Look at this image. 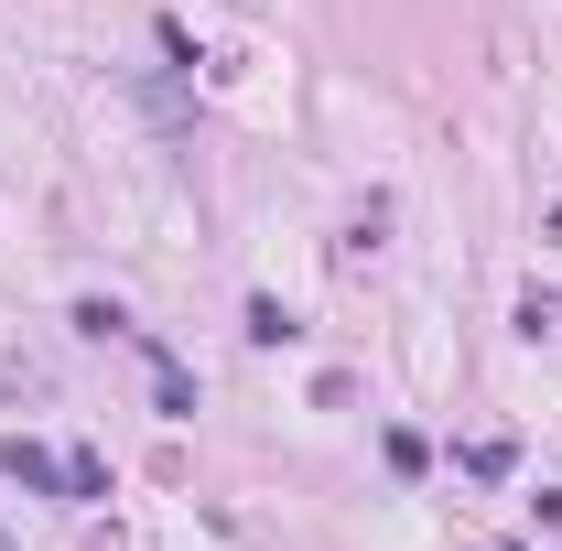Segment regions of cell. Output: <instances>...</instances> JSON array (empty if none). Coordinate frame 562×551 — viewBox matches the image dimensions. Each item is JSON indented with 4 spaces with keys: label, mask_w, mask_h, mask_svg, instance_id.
Here are the masks:
<instances>
[{
    "label": "cell",
    "mask_w": 562,
    "mask_h": 551,
    "mask_svg": "<svg viewBox=\"0 0 562 551\" xmlns=\"http://www.w3.org/2000/svg\"><path fill=\"white\" fill-rule=\"evenodd\" d=\"M0 465H11V486H33V497H66V465H55L44 443H22V432L0 443Z\"/></svg>",
    "instance_id": "obj_1"
},
{
    "label": "cell",
    "mask_w": 562,
    "mask_h": 551,
    "mask_svg": "<svg viewBox=\"0 0 562 551\" xmlns=\"http://www.w3.org/2000/svg\"><path fill=\"white\" fill-rule=\"evenodd\" d=\"M151 390H162V412H173V421L195 412V379H184V368H173V357H151Z\"/></svg>",
    "instance_id": "obj_2"
},
{
    "label": "cell",
    "mask_w": 562,
    "mask_h": 551,
    "mask_svg": "<svg viewBox=\"0 0 562 551\" xmlns=\"http://www.w3.org/2000/svg\"><path fill=\"white\" fill-rule=\"evenodd\" d=\"M66 497H109V465L98 454H66Z\"/></svg>",
    "instance_id": "obj_3"
}]
</instances>
